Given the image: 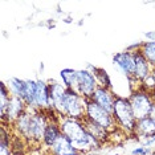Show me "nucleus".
<instances>
[{"label": "nucleus", "instance_id": "nucleus-9", "mask_svg": "<svg viewBox=\"0 0 155 155\" xmlns=\"http://www.w3.org/2000/svg\"><path fill=\"white\" fill-rule=\"evenodd\" d=\"M28 111V106L21 98L19 97H13L11 96V100H9L8 105H7L5 113L2 115V123L3 125H8L12 126L17 119H19L24 113Z\"/></svg>", "mask_w": 155, "mask_h": 155}, {"label": "nucleus", "instance_id": "nucleus-28", "mask_svg": "<svg viewBox=\"0 0 155 155\" xmlns=\"http://www.w3.org/2000/svg\"><path fill=\"white\" fill-rule=\"evenodd\" d=\"M140 45H142V43H134L131 45H129L127 48H126V51H129V52H137V51H139V48H140Z\"/></svg>", "mask_w": 155, "mask_h": 155}, {"label": "nucleus", "instance_id": "nucleus-25", "mask_svg": "<svg viewBox=\"0 0 155 155\" xmlns=\"http://www.w3.org/2000/svg\"><path fill=\"white\" fill-rule=\"evenodd\" d=\"M144 89H147V90H153V89H155V68H153V72H151V74H150V77L147 78L146 81H144L143 84H140Z\"/></svg>", "mask_w": 155, "mask_h": 155}, {"label": "nucleus", "instance_id": "nucleus-27", "mask_svg": "<svg viewBox=\"0 0 155 155\" xmlns=\"http://www.w3.org/2000/svg\"><path fill=\"white\" fill-rule=\"evenodd\" d=\"M143 146H146V147H151V146H155V135L153 137H150V138H147V139H144L143 140Z\"/></svg>", "mask_w": 155, "mask_h": 155}, {"label": "nucleus", "instance_id": "nucleus-29", "mask_svg": "<svg viewBox=\"0 0 155 155\" xmlns=\"http://www.w3.org/2000/svg\"><path fill=\"white\" fill-rule=\"evenodd\" d=\"M144 37L147 38V41H155V31L146 32V33H144Z\"/></svg>", "mask_w": 155, "mask_h": 155}, {"label": "nucleus", "instance_id": "nucleus-16", "mask_svg": "<svg viewBox=\"0 0 155 155\" xmlns=\"http://www.w3.org/2000/svg\"><path fill=\"white\" fill-rule=\"evenodd\" d=\"M61 135L62 133H61V127H60V119H51L44 135L43 146H45L47 149H51Z\"/></svg>", "mask_w": 155, "mask_h": 155}, {"label": "nucleus", "instance_id": "nucleus-19", "mask_svg": "<svg viewBox=\"0 0 155 155\" xmlns=\"http://www.w3.org/2000/svg\"><path fill=\"white\" fill-rule=\"evenodd\" d=\"M29 118H31V110L28 109L27 113L20 117L17 121L12 125L13 130L17 133V135L21 137L23 140H27V137H28V129H29Z\"/></svg>", "mask_w": 155, "mask_h": 155}, {"label": "nucleus", "instance_id": "nucleus-17", "mask_svg": "<svg viewBox=\"0 0 155 155\" xmlns=\"http://www.w3.org/2000/svg\"><path fill=\"white\" fill-rule=\"evenodd\" d=\"M82 123L84 126H85L86 131L90 134L91 137H94L97 140H100V142L104 144L105 142H107L109 139H110V133L106 131L104 127H101L100 125H97V123L91 122L90 119H87L86 117L82 119Z\"/></svg>", "mask_w": 155, "mask_h": 155}, {"label": "nucleus", "instance_id": "nucleus-22", "mask_svg": "<svg viewBox=\"0 0 155 155\" xmlns=\"http://www.w3.org/2000/svg\"><path fill=\"white\" fill-rule=\"evenodd\" d=\"M12 142L9 130H7V125L2 123L0 129V155H12Z\"/></svg>", "mask_w": 155, "mask_h": 155}, {"label": "nucleus", "instance_id": "nucleus-20", "mask_svg": "<svg viewBox=\"0 0 155 155\" xmlns=\"http://www.w3.org/2000/svg\"><path fill=\"white\" fill-rule=\"evenodd\" d=\"M86 69L90 70V72L93 73L94 76H96V78L98 81V85H100V86L107 87V89H111V87H113L111 80H110V77H109V73L104 68H98V66H94V65H91V64H87Z\"/></svg>", "mask_w": 155, "mask_h": 155}, {"label": "nucleus", "instance_id": "nucleus-14", "mask_svg": "<svg viewBox=\"0 0 155 155\" xmlns=\"http://www.w3.org/2000/svg\"><path fill=\"white\" fill-rule=\"evenodd\" d=\"M49 154L51 155H82L78 153L74 147H73L72 142L62 134L60 138L56 140V143L49 149Z\"/></svg>", "mask_w": 155, "mask_h": 155}, {"label": "nucleus", "instance_id": "nucleus-34", "mask_svg": "<svg viewBox=\"0 0 155 155\" xmlns=\"http://www.w3.org/2000/svg\"><path fill=\"white\" fill-rule=\"evenodd\" d=\"M107 155H118V154H107Z\"/></svg>", "mask_w": 155, "mask_h": 155}, {"label": "nucleus", "instance_id": "nucleus-13", "mask_svg": "<svg viewBox=\"0 0 155 155\" xmlns=\"http://www.w3.org/2000/svg\"><path fill=\"white\" fill-rule=\"evenodd\" d=\"M90 100L94 101L97 105H100L101 107H104L105 110H107L109 113H113L114 102H115V100H117V94L113 91V89H107V87H104V86H98Z\"/></svg>", "mask_w": 155, "mask_h": 155}, {"label": "nucleus", "instance_id": "nucleus-8", "mask_svg": "<svg viewBox=\"0 0 155 155\" xmlns=\"http://www.w3.org/2000/svg\"><path fill=\"white\" fill-rule=\"evenodd\" d=\"M49 93H51V106L60 118H64V106H65V94L66 87L62 82L58 81H49Z\"/></svg>", "mask_w": 155, "mask_h": 155}, {"label": "nucleus", "instance_id": "nucleus-23", "mask_svg": "<svg viewBox=\"0 0 155 155\" xmlns=\"http://www.w3.org/2000/svg\"><path fill=\"white\" fill-rule=\"evenodd\" d=\"M7 85H8V89L11 91V96L19 97L23 100L24 90H25V80H21L19 77H11Z\"/></svg>", "mask_w": 155, "mask_h": 155}, {"label": "nucleus", "instance_id": "nucleus-1", "mask_svg": "<svg viewBox=\"0 0 155 155\" xmlns=\"http://www.w3.org/2000/svg\"><path fill=\"white\" fill-rule=\"evenodd\" d=\"M61 133L72 142L73 147L81 154L94 153V150H101L102 143L91 137L86 131L82 121L72 118H60Z\"/></svg>", "mask_w": 155, "mask_h": 155}, {"label": "nucleus", "instance_id": "nucleus-4", "mask_svg": "<svg viewBox=\"0 0 155 155\" xmlns=\"http://www.w3.org/2000/svg\"><path fill=\"white\" fill-rule=\"evenodd\" d=\"M49 122H51V119H49V115L47 111L31 110L29 129H28V137H27L25 142L29 144L31 143L43 144L44 135H45V131H47Z\"/></svg>", "mask_w": 155, "mask_h": 155}, {"label": "nucleus", "instance_id": "nucleus-35", "mask_svg": "<svg viewBox=\"0 0 155 155\" xmlns=\"http://www.w3.org/2000/svg\"><path fill=\"white\" fill-rule=\"evenodd\" d=\"M153 151H155V146H154V150H153Z\"/></svg>", "mask_w": 155, "mask_h": 155}, {"label": "nucleus", "instance_id": "nucleus-11", "mask_svg": "<svg viewBox=\"0 0 155 155\" xmlns=\"http://www.w3.org/2000/svg\"><path fill=\"white\" fill-rule=\"evenodd\" d=\"M134 58H135V73H134V80L131 81V86L133 84H137L139 86L150 77L151 72H153V66L139 51L134 52Z\"/></svg>", "mask_w": 155, "mask_h": 155}, {"label": "nucleus", "instance_id": "nucleus-26", "mask_svg": "<svg viewBox=\"0 0 155 155\" xmlns=\"http://www.w3.org/2000/svg\"><path fill=\"white\" fill-rule=\"evenodd\" d=\"M150 147H146V146H139V147H135V149L131 150V155H147V154H151Z\"/></svg>", "mask_w": 155, "mask_h": 155}, {"label": "nucleus", "instance_id": "nucleus-18", "mask_svg": "<svg viewBox=\"0 0 155 155\" xmlns=\"http://www.w3.org/2000/svg\"><path fill=\"white\" fill-rule=\"evenodd\" d=\"M37 90V80H25V90H24L23 101L27 104L28 109L35 110V97Z\"/></svg>", "mask_w": 155, "mask_h": 155}, {"label": "nucleus", "instance_id": "nucleus-21", "mask_svg": "<svg viewBox=\"0 0 155 155\" xmlns=\"http://www.w3.org/2000/svg\"><path fill=\"white\" fill-rule=\"evenodd\" d=\"M60 78L66 89L77 90V70L72 68H64L60 70Z\"/></svg>", "mask_w": 155, "mask_h": 155}, {"label": "nucleus", "instance_id": "nucleus-31", "mask_svg": "<svg viewBox=\"0 0 155 155\" xmlns=\"http://www.w3.org/2000/svg\"><path fill=\"white\" fill-rule=\"evenodd\" d=\"M64 23L70 24V23H72V19H70V17H66V19H64Z\"/></svg>", "mask_w": 155, "mask_h": 155}, {"label": "nucleus", "instance_id": "nucleus-15", "mask_svg": "<svg viewBox=\"0 0 155 155\" xmlns=\"http://www.w3.org/2000/svg\"><path fill=\"white\" fill-rule=\"evenodd\" d=\"M134 135L138 137V139L140 140H144V139L150 138V137L155 135V122L151 121L149 117L138 119Z\"/></svg>", "mask_w": 155, "mask_h": 155}, {"label": "nucleus", "instance_id": "nucleus-30", "mask_svg": "<svg viewBox=\"0 0 155 155\" xmlns=\"http://www.w3.org/2000/svg\"><path fill=\"white\" fill-rule=\"evenodd\" d=\"M149 118L153 122H155V104H154V106H153V109H151V111H150V114H149Z\"/></svg>", "mask_w": 155, "mask_h": 155}, {"label": "nucleus", "instance_id": "nucleus-12", "mask_svg": "<svg viewBox=\"0 0 155 155\" xmlns=\"http://www.w3.org/2000/svg\"><path fill=\"white\" fill-rule=\"evenodd\" d=\"M35 110H52L51 106V93H49V82L44 80H37V90L35 97Z\"/></svg>", "mask_w": 155, "mask_h": 155}, {"label": "nucleus", "instance_id": "nucleus-2", "mask_svg": "<svg viewBox=\"0 0 155 155\" xmlns=\"http://www.w3.org/2000/svg\"><path fill=\"white\" fill-rule=\"evenodd\" d=\"M111 114L119 131H122L126 135H134L137 126V118L133 113L131 105H130L127 97L117 96Z\"/></svg>", "mask_w": 155, "mask_h": 155}, {"label": "nucleus", "instance_id": "nucleus-6", "mask_svg": "<svg viewBox=\"0 0 155 155\" xmlns=\"http://www.w3.org/2000/svg\"><path fill=\"white\" fill-rule=\"evenodd\" d=\"M85 109H86V98H84L76 90L66 89L64 118L82 121L85 118Z\"/></svg>", "mask_w": 155, "mask_h": 155}, {"label": "nucleus", "instance_id": "nucleus-32", "mask_svg": "<svg viewBox=\"0 0 155 155\" xmlns=\"http://www.w3.org/2000/svg\"><path fill=\"white\" fill-rule=\"evenodd\" d=\"M40 70H41V72H43V70H44V64H43V62H41V64H40Z\"/></svg>", "mask_w": 155, "mask_h": 155}, {"label": "nucleus", "instance_id": "nucleus-5", "mask_svg": "<svg viewBox=\"0 0 155 155\" xmlns=\"http://www.w3.org/2000/svg\"><path fill=\"white\" fill-rule=\"evenodd\" d=\"M85 117L87 119H90L91 122L100 125L101 127H104L109 133H114L119 131L115 121L113 118V114L109 113L107 110H105L104 107H101L100 105H97L94 101L86 100V109H85Z\"/></svg>", "mask_w": 155, "mask_h": 155}, {"label": "nucleus", "instance_id": "nucleus-10", "mask_svg": "<svg viewBox=\"0 0 155 155\" xmlns=\"http://www.w3.org/2000/svg\"><path fill=\"white\" fill-rule=\"evenodd\" d=\"M113 64L121 70V73L130 81V82L134 80V73H135V58H134V52L123 51V52L115 53L113 56Z\"/></svg>", "mask_w": 155, "mask_h": 155}, {"label": "nucleus", "instance_id": "nucleus-33", "mask_svg": "<svg viewBox=\"0 0 155 155\" xmlns=\"http://www.w3.org/2000/svg\"><path fill=\"white\" fill-rule=\"evenodd\" d=\"M82 155H97V154H94V153H86V154H82Z\"/></svg>", "mask_w": 155, "mask_h": 155}, {"label": "nucleus", "instance_id": "nucleus-7", "mask_svg": "<svg viewBox=\"0 0 155 155\" xmlns=\"http://www.w3.org/2000/svg\"><path fill=\"white\" fill-rule=\"evenodd\" d=\"M98 81L96 76L87 69H80L77 70V93L81 94L84 98L90 100L93 97L94 91L97 90Z\"/></svg>", "mask_w": 155, "mask_h": 155}, {"label": "nucleus", "instance_id": "nucleus-3", "mask_svg": "<svg viewBox=\"0 0 155 155\" xmlns=\"http://www.w3.org/2000/svg\"><path fill=\"white\" fill-rule=\"evenodd\" d=\"M127 98H129L130 105H131L133 113L135 115L137 121L149 117L151 109L154 106V100L150 90L144 89L142 85H139L134 87L131 90V94Z\"/></svg>", "mask_w": 155, "mask_h": 155}, {"label": "nucleus", "instance_id": "nucleus-24", "mask_svg": "<svg viewBox=\"0 0 155 155\" xmlns=\"http://www.w3.org/2000/svg\"><path fill=\"white\" fill-rule=\"evenodd\" d=\"M139 52L150 62V65L155 68V41H143L139 48Z\"/></svg>", "mask_w": 155, "mask_h": 155}]
</instances>
